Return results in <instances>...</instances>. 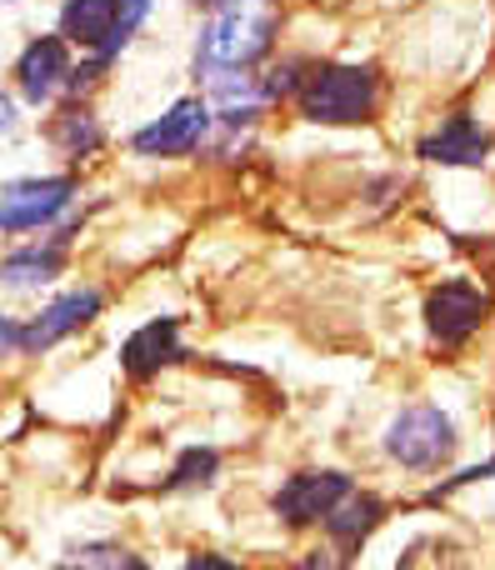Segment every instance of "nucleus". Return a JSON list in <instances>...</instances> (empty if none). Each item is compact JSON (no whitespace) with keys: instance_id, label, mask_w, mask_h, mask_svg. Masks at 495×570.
<instances>
[{"instance_id":"18","label":"nucleus","mask_w":495,"mask_h":570,"mask_svg":"<svg viewBox=\"0 0 495 570\" xmlns=\"http://www.w3.org/2000/svg\"><path fill=\"white\" fill-rule=\"evenodd\" d=\"M186 570H246V566H236L230 556H216V551H200V556H190Z\"/></svg>"},{"instance_id":"14","label":"nucleus","mask_w":495,"mask_h":570,"mask_svg":"<svg viewBox=\"0 0 495 570\" xmlns=\"http://www.w3.org/2000/svg\"><path fill=\"white\" fill-rule=\"evenodd\" d=\"M66 240L70 236H50L46 246H16L6 256V266H0V276H6L10 291H30V285H50L66 271Z\"/></svg>"},{"instance_id":"3","label":"nucleus","mask_w":495,"mask_h":570,"mask_svg":"<svg viewBox=\"0 0 495 570\" xmlns=\"http://www.w3.org/2000/svg\"><path fill=\"white\" fill-rule=\"evenodd\" d=\"M150 6L156 0H60L56 30L70 46L86 50V56L116 60L130 46V36L146 26Z\"/></svg>"},{"instance_id":"10","label":"nucleus","mask_w":495,"mask_h":570,"mask_svg":"<svg viewBox=\"0 0 495 570\" xmlns=\"http://www.w3.org/2000/svg\"><path fill=\"white\" fill-rule=\"evenodd\" d=\"M70 76H76L70 40L60 36V30L56 36H36L16 60V96L26 100V106H46L50 96H60V90L70 86Z\"/></svg>"},{"instance_id":"15","label":"nucleus","mask_w":495,"mask_h":570,"mask_svg":"<svg viewBox=\"0 0 495 570\" xmlns=\"http://www.w3.org/2000/svg\"><path fill=\"white\" fill-rule=\"evenodd\" d=\"M50 146L70 160H86L106 146V130H100V120L90 116L86 106H66L56 120H50Z\"/></svg>"},{"instance_id":"2","label":"nucleus","mask_w":495,"mask_h":570,"mask_svg":"<svg viewBox=\"0 0 495 570\" xmlns=\"http://www.w3.org/2000/svg\"><path fill=\"white\" fill-rule=\"evenodd\" d=\"M276 50V16L266 10H226L210 16L196 36V76H236V70H256L260 60Z\"/></svg>"},{"instance_id":"1","label":"nucleus","mask_w":495,"mask_h":570,"mask_svg":"<svg viewBox=\"0 0 495 570\" xmlns=\"http://www.w3.org/2000/svg\"><path fill=\"white\" fill-rule=\"evenodd\" d=\"M290 106L310 126H360L380 106L376 66H346V60H306V76Z\"/></svg>"},{"instance_id":"9","label":"nucleus","mask_w":495,"mask_h":570,"mask_svg":"<svg viewBox=\"0 0 495 570\" xmlns=\"http://www.w3.org/2000/svg\"><path fill=\"white\" fill-rule=\"evenodd\" d=\"M356 491L346 471H296L286 485L276 491V515L286 525H326V515L336 511L346 495Z\"/></svg>"},{"instance_id":"5","label":"nucleus","mask_w":495,"mask_h":570,"mask_svg":"<svg viewBox=\"0 0 495 570\" xmlns=\"http://www.w3.org/2000/svg\"><path fill=\"white\" fill-rule=\"evenodd\" d=\"M386 455L406 471H440L456 455V421L440 405H410L386 425Z\"/></svg>"},{"instance_id":"4","label":"nucleus","mask_w":495,"mask_h":570,"mask_svg":"<svg viewBox=\"0 0 495 570\" xmlns=\"http://www.w3.org/2000/svg\"><path fill=\"white\" fill-rule=\"evenodd\" d=\"M100 291L96 285H80V291H66L46 305L40 315H30L26 325L20 321H6L0 325V341H6L10 355H40V351H56L60 341H70L76 331H86L90 321L100 315Z\"/></svg>"},{"instance_id":"6","label":"nucleus","mask_w":495,"mask_h":570,"mask_svg":"<svg viewBox=\"0 0 495 570\" xmlns=\"http://www.w3.org/2000/svg\"><path fill=\"white\" fill-rule=\"evenodd\" d=\"M216 126H220L216 106H210L206 96H180L166 116L146 120V126L130 136V150L146 160H180V156H196Z\"/></svg>"},{"instance_id":"11","label":"nucleus","mask_w":495,"mask_h":570,"mask_svg":"<svg viewBox=\"0 0 495 570\" xmlns=\"http://www.w3.org/2000/svg\"><path fill=\"white\" fill-rule=\"evenodd\" d=\"M491 146H495L491 130L481 126L476 116H466V110H461V116L440 120V126L420 140L416 156L430 160V166H486Z\"/></svg>"},{"instance_id":"20","label":"nucleus","mask_w":495,"mask_h":570,"mask_svg":"<svg viewBox=\"0 0 495 570\" xmlns=\"http://www.w3.org/2000/svg\"><path fill=\"white\" fill-rule=\"evenodd\" d=\"M196 10H206V16H226V10H240V0H190Z\"/></svg>"},{"instance_id":"12","label":"nucleus","mask_w":495,"mask_h":570,"mask_svg":"<svg viewBox=\"0 0 495 570\" xmlns=\"http://www.w3.org/2000/svg\"><path fill=\"white\" fill-rule=\"evenodd\" d=\"M176 361H186L176 315H156V321H146L126 345H120V365H126L130 381H150V375H160Z\"/></svg>"},{"instance_id":"19","label":"nucleus","mask_w":495,"mask_h":570,"mask_svg":"<svg viewBox=\"0 0 495 570\" xmlns=\"http://www.w3.org/2000/svg\"><path fill=\"white\" fill-rule=\"evenodd\" d=\"M340 561H346V556H336V551H310L296 570H340Z\"/></svg>"},{"instance_id":"17","label":"nucleus","mask_w":495,"mask_h":570,"mask_svg":"<svg viewBox=\"0 0 495 570\" xmlns=\"http://www.w3.org/2000/svg\"><path fill=\"white\" fill-rule=\"evenodd\" d=\"M216 451H200V445H196V451H186V455H180V461H176V471H170V481H166V491H190V485H210V481H216Z\"/></svg>"},{"instance_id":"8","label":"nucleus","mask_w":495,"mask_h":570,"mask_svg":"<svg viewBox=\"0 0 495 570\" xmlns=\"http://www.w3.org/2000/svg\"><path fill=\"white\" fill-rule=\"evenodd\" d=\"M486 321H491V291L466 276L440 281L436 291L426 295V331H430V341L446 345V351L466 345Z\"/></svg>"},{"instance_id":"16","label":"nucleus","mask_w":495,"mask_h":570,"mask_svg":"<svg viewBox=\"0 0 495 570\" xmlns=\"http://www.w3.org/2000/svg\"><path fill=\"white\" fill-rule=\"evenodd\" d=\"M60 570H150L146 561H140L136 551H126V546H80V551H70L66 561H60Z\"/></svg>"},{"instance_id":"7","label":"nucleus","mask_w":495,"mask_h":570,"mask_svg":"<svg viewBox=\"0 0 495 570\" xmlns=\"http://www.w3.org/2000/svg\"><path fill=\"white\" fill-rule=\"evenodd\" d=\"M76 176H20L6 180L0 190V230L6 236H26V230H46L76 206Z\"/></svg>"},{"instance_id":"13","label":"nucleus","mask_w":495,"mask_h":570,"mask_svg":"<svg viewBox=\"0 0 495 570\" xmlns=\"http://www.w3.org/2000/svg\"><path fill=\"white\" fill-rule=\"evenodd\" d=\"M380 521H386V501L370 491H350L346 501L326 515V535L336 541V551H360V541H366Z\"/></svg>"}]
</instances>
